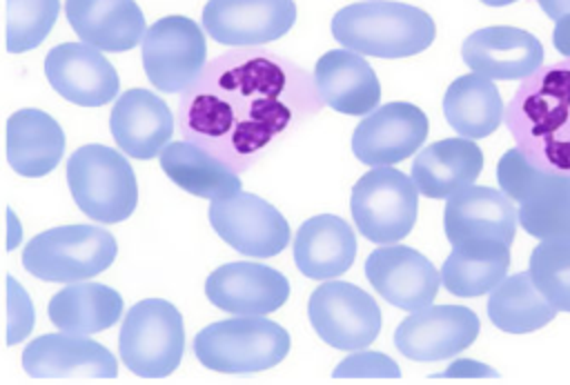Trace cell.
Wrapping results in <instances>:
<instances>
[{
    "label": "cell",
    "instance_id": "obj_1",
    "mask_svg": "<svg viewBox=\"0 0 570 385\" xmlns=\"http://www.w3.org/2000/svg\"><path fill=\"white\" fill-rule=\"evenodd\" d=\"M323 105L316 78L296 62L261 47H236L207 62L180 93L178 131L243 174Z\"/></svg>",
    "mask_w": 570,
    "mask_h": 385
},
{
    "label": "cell",
    "instance_id": "obj_2",
    "mask_svg": "<svg viewBox=\"0 0 570 385\" xmlns=\"http://www.w3.org/2000/svg\"><path fill=\"white\" fill-rule=\"evenodd\" d=\"M503 120L534 165L570 174V58L543 65L521 80Z\"/></svg>",
    "mask_w": 570,
    "mask_h": 385
},
{
    "label": "cell",
    "instance_id": "obj_3",
    "mask_svg": "<svg viewBox=\"0 0 570 385\" xmlns=\"http://www.w3.org/2000/svg\"><path fill=\"white\" fill-rule=\"evenodd\" d=\"M332 36L361 56L410 58L434 42L436 27L419 7L370 0L338 9L332 18Z\"/></svg>",
    "mask_w": 570,
    "mask_h": 385
},
{
    "label": "cell",
    "instance_id": "obj_4",
    "mask_svg": "<svg viewBox=\"0 0 570 385\" xmlns=\"http://www.w3.org/2000/svg\"><path fill=\"white\" fill-rule=\"evenodd\" d=\"M289 352V334L265 316H238L203 327L194 354L207 369L252 374L278 365Z\"/></svg>",
    "mask_w": 570,
    "mask_h": 385
},
{
    "label": "cell",
    "instance_id": "obj_5",
    "mask_svg": "<svg viewBox=\"0 0 570 385\" xmlns=\"http://www.w3.org/2000/svg\"><path fill=\"white\" fill-rule=\"evenodd\" d=\"M67 185L78 209L98 223H122L138 203L131 165L107 145L78 147L67 160Z\"/></svg>",
    "mask_w": 570,
    "mask_h": 385
},
{
    "label": "cell",
    "instance_id": "obj_6",
    "mask_svg": "<svg viewBox=\"0 0 570 385\" xmlns=\"http://www.w3.org/2000/svg\"><path fill=\"white\" fill-rule=\"evenodd\" d=\"M116 238L94 225H60L36 234L24 251V269L49 283L89 280L105 272L116 258Z\"/></svg>",
    "mask_w": 570,
    "mask_h": 385
},
{
    "label": "cell",
    "instance_id": "obj_7",
    "mask_svg": "<svg viewBox=\"0 0 570 385\" xmlns=\"http://www.w3.org/2000/svg\"><path fill=\"white\" fill-rule=\"evenodd\" d=\"M120 358L142 378L169 376L183 358L185 329L180 312L163 298H145L125 314L118 336Z\"/></svg>",
    "mask_w": 570,
    "mask_h": 385
},
{
    "label": "cell",
    "instance_id": "obj_8",
    "mask_svg": "<svg viewBox=\"0 0 570 385\" xmlns=\"http://www.w3.org/2000/svg\"><path fill=\"white\" fill-rule=\"evenodd\" d=\"M419 209V189L410 176L385 165L372 167L352 187L350 211L358 234L376 245L405 238Z\"/></svg>",
    "mask_w": 570,
    "mask_h": 385
},
{
    "label": "cell",
    "instance_id": "obj_9",
    "mask_svg": "<svg viewBox=\"0 0 570 385\" xmlns=\"http://www.w3.org/2000/svg\"><path fill=\"white\" fill-rule=\"evenodd\" d=\"M140 56L145 73L158 91L183 93L205 69V33L187 16H165L147 29Z\"/></svg>",
    "mask_w": 570,
    "mask_h": 385
},
{
    "label": "cell",
    "instance_id": "obj_10",
    "mask_svg": "<svg viewBox=\"0 0 570 385\" xmlns=\"http://www.w3.org/2000/svg\"><path fill=\"white\" fill-rule=\"evenodd\" d=\"M307 316L318 338L343 352L365 349L381 332L376 300L345 280L318 285L309 296Z\"/></svg>",
    "mask_w": 570,
    "mask_h": 385
},
{
    "label": "cell",
    "instance_id": "obj_11",
    "mask_svg": "<svg viewBox=\"0 0 570 385\" xmlns=\"http://www.w3.org/2000/svg\"><path fill=\"white\" fill-rule=\"evenodd\" d=\"M209 225L238 254L269 258L281 254L289 243V225L285 216L249 191L212 200Z\"/></svg>",
    "mask_w": 570,
    "mask_h": 385
},
{
    "label": "cell",
    "instance_id": "obj_12",
    "mask_svg": "<svg viewBox=\"0 0 570 385\" xmlns=\"http://www.w3.org/2000/svg\"><path fill=\"white\" fill-rule=\"evenodd\" d=\"M479 336V316L463 305H428L412 312L394 332L396 349L419 363L445 361Z\"/></svg>",
    "mask_w": 570,
    "mask_h": 385
},
{
    "label": "cell",
    "instance_id": "obj_13",
    "mask_svg": "<svg viewBox=\"0 0 570 385\" xmlns=\"http://www.w3.org/2000/svg\"><path fill=\"white\" fill-rule=\"evenodd\" d=\"M519 214L514 200L492 187L468 185L452 194L443 209V229L452 247L512 245Z\"/></svg>",
    "mask_w": 570,
    "mask_h": 385
},
{
    "label": "cell",
    "instance_id": "obj_14",
    "mask_svg": "<svg viewBox=\"0 0 570 385\" xmlns=\"http://www.w3.org/2000/svg\"><path fill=\"white\" fill-rule=\"evenodd\" d=\"M428 116L412 102H387L367 113L352 134V151L367 167L410 158L428 138Z\"/></svg>",
    "mask_w": 570,
    "mask_h": 385
},
{
    "label": "cell",
    "instance_id": "obj_15",
    "mask_svg": "<svg viewBox=\"0 0 570 385\" xmlns=\"http://www.w3.org/2000/svg\"><path fill=\"white\" fill-rule=\"evenodd\" d=\"M296 20L294 0H209L203 27L220 45L258 47L285 36Z\"/></svg>",
    "mask_w": 570,
    "mask_h": 385
},
{
    "label": "cell",
    "instance_id": "obj_16",
    "mask_svg": "<svg viewBox=\"0 0 570 385\" xmlns=\"http://www.w3.org/2000/svg\"><path fill=\"white\" fill-rule=\"evenodd\" d=\"M22 367L40 381H89L114 378L118 365L114 354L80 334H42L22 352Z\"/></svg>",
    "mask_w": 570,
    "mask_h": 385
},
{
    "label": "cell",
    "instance_id": "obj_17",
    "mask_svg": "<svg viewBox=\"0 0 570 385\" xmlns=\"http://www.w3.org/2000/svg\"><path fill=\"white\" fill-rule=\"evenodd\" d=\"M45 76L53 91L78 107H102L120 89L114 65L87 42H62L45 58Z\"/></svg>",
    "mask_w": 570,
    "mask_h": 385
},
{
    "label": "cell",
    "instance_id": "obj_18",
    "mask_svg": "<svg viewBox=\"0 0 570 385\" xmlns=\"http://www.w3.org/2000/svg\"><path fill=\"white\" fill-rule=\"evenodd\" d=\"M205 296L212 305L236 316H265L285 305L289 280L274 267L261 263H227L205 280Z\"/></svg>",
    "mask_w": 570,
    "mask_h": 385
},
{
    "label": "cell",
    "instance_id": "obj_19",
    "mask_svg": "<svg viewBox=\"0 0 570 385\" xmlns=\"http://www.w3.org/2000/svg\"><path fill=\"white\" fill-rule=\"evenodd\" d=\"M365 276L390 305L405 312L432 305L441 285L432 260L405 245L374 249L365 260Z\"/></svg>",
    "mask_w": 570,
    "mask_h": 385
},
{
    "label": "cell",
    "instance_id": "obj_20",
    "mask_svg": "<svg viewBox=\"0 0 570 385\" xmlns=\"http://www.w3.org/2000/svg\"><path fill=\"white\" fill-rule=\"evenodd\" d=\"M543 45L519 27H483L461 45L463 62L490 80H525L543 65Z\"/></svg>",
    "mask_w": 570,
    "mask_h": 385
},
{
    "label": "cell",
    "instance_id": "obj_21",
    "mask_svg": "<svg viewBox=\"0 0 570 385\" xmlns=\"http://www.w3.org/2000/svg\"><path fill=\"white\" fill-rule=\"evenodd\" d=\"M116 145L136 160L160 156L174 134V116L160 96L147 89L125 91L109 116Z\"/></svg>",
    "mask_w": 570,
    "mask_h": 385
},
{
    "label": "cell",
    "instance_id": "obj_22",
    "mask_svg": "<svg viewBox=\"0 0 570 385\" xmlns=\"http://www.w3.org/2000/svg\"><path fill=\"white\" fill-rule=\"evenodd\" d=\"M314 78L323 102L345 116L372 113L381 102V85L367 60L352 49H332L316 60Z\"/></svg>",
    "mask_w": 570,
    "mask_h": 385
},
{
    "label": "cell",
    "instance_id": "obj_23",
    "mask_svg": "<svg viewBox=\"0 0 570 385\" xmlns=\"http://www.w3.org/2000/svg\"><path fill=\"white\" fill-rule=\"evenodd\" d=\"M65 13L76 36L100 51H129L147 33L134 0H65Z\"/></svg>",
    "mask_w": 570,
    "mask_h": 385
},
{
    "label": "cell",
    "instance_id": "obj_24",
    "mask_svg": "<svg viewBox=\"0 0 570 385\" xmlns=\"http://www.w3.org/2000/svg\"><path fill=\"white\" fill-rule=\"evenodd\" d=\"M483 169L481 147L470 138H445L423 147L412 162L419 194L441 200L472 185Z\"/></svg>",
    "mask_w": 570,
    "mask_h": 385
},
{
    "label": "cell",
    "instance_id": "obj_25",
    "mask_svg": "<svg viewBox=\"0 0 570 385\" xmlns=\"http://www.w3.org/2000/svg\"><path fill=\"white\" fill-rule=\"evenodd\" d=\"M354 258L356 236L352 227L334 214L312 216L294 236V263L307 278H336L352 267Z\"/></svg>",
    "mask_w": 570,
    "mask_h": 385
},
{
    "label": "cell",
    "instance_id": "obj_26",
    "mask_svg": "<svg viewBox=\"0 0 570 385\" xmlns=\"http://www.w3.org/2000/svg\"><path fill=\"white\" fill-rule=\"evenodd\" d=\"M65 151L58 120L42 109H18L7 120V160L24 178H40L56 169Z\"/></svg>",
    "mask_w": 570,
    "mask_h": 385
},
{
    "label": "cell",
    "instance_id": "obj_27",
    "mask_svg": "<svg viewBox=\"0 0 570 385\" xmlns=\"http://www.w3.org/2000/svg\"><path fill=\"white\" fill-rule=\"evenodd\" d=\"M158 160L167 178L191 196L220 200L240 191L238 174L189 140L167 142Z\"/></svg>",
    "mask_w": 570,
    "mask_h": 385
},
{
    "label": "cell",
    "instance_id": "obj_28",
    "mask_svg": "<svg viewBox=\"0 0 570 385\" xmlns=\"http://www.w3.org/2000/svg\"><path fill=\"white\" fill-rule=\"evenodd\" d=\"M47 314L60 332L89 336L120 320L122 298L116 289L100 283H67V287L51 296Z\"/></svg>",
    "mask_w": 570,
    "mask_h": 385
},
{
    "label": "cell",
    "instance_id": "obj_29",
    "mask_svg": "<svg viewBox=\"0 0 570 385\" xmlns=\"http://www.w3.org/2000/svg\"><path fill=\"white\" fill-rule=\"evenodd\" d=\"M448 125L463 138H485L505 118V107L494 82L481 73H465L450 82L443 96Z\"/></svg>",
    "mask_w": 570,
    "mask_h": 385
},
{
    "label": "cell",
    "instance_id": "obj_30",
    "mask_svg": "<svg viewBox=\"0 0 570 385\" xmlns=\"http://www.w3.org/2000/svg\"><path fill=\"white\" fill-rule=\"evenodd\" d=\"M557 307L539 292L530 269L503 278L488 298V316L494 327L508 334H528L546 327Z\"/></svg>",
    "mask_w": 570,
    "mask_h": 385
},
{
    "label": "cell",
    "instance_id": "obj_31",
    "mask_svg": "<svg viewBox=\"0 0 570 385\" xmlns=\"http://www.w3.org/2000/svg\"><path fill=\"white\" fill-rule=\"evenodd\" d=\"M510 245L490 243L472 247H452L441 267L443 287L461 298H474L492 292L508 274Z\"/></svg>",
    "mask_w": 570,
    "mask_h": 385
},
{
    "label": "cell",
    "instance_id": "obj_32",
    "mask_svg": "<svg viewBox=\"0 0 570 385\" xmlns=\"http://www.w3.org/2000/svg\"><path fill=\"white\" fill-rule=\"evenodd\" d=\"M501 191L519 205H534L570 191V174L534 165L519 147L508 149L497 165Z\"/></svg>",
    "mask_w": 570,
    "mask_h": 385
},
{
    "label": "cell",
    "instance_id": "obj_33",
    "mask_svg": "<svg viewBox=\"0 0 570 385\" xmlns=\"http://www.w3.org/2000/svg\"><path fill=\"white\" fill-rule=\"evenodd\" d=\"M60 0H7L4 36L9 53L36 49L58 20Z\"/></svg>",
    "mask_w": 570,
    "mask_h": 385
},
{
    "label": "cell",
    "instance_id": "obj_34",
    "mask_svg": "<svg viewBox=\"0 0 570 385\" xmlns=\"http://www.w3.org/2000/svg\"><path fill=\"white\" fill-rule=\"evenodd\" d=\"M530 274L559 312H570V238L541 240L530 254Z\"/></svg>",
    "mask_w": 570,
    "mask_h": 385
},
{
    "label": "cell",
    "instance_id": "obj_35",
    "mask_svg": "<svg viewBox=\"0 0 570 385\" xmlns=\"http://www.w3.org/2000/svg\"><path fill=\"white\" fill-rule=\"evenodd\" d=\"M519 225L539 240L570 238V191L534 205H519Z\"/></svg>",
    "mask_w": 570,
    "mask_h": 385
},
{
    "label": "cell",
    "instance_id": "obj_36",
    "mask_svg": "<svg viewBox=\"0 0 570 385\" xmlns=\"http://www.w3.org/2000/svg\"><path fill=\"white\" fill-rule=\"evenodd\" d=\"M332 376L334 378H399L401 367L383 352L356 349L334 367Z\"/></svg>",
    "mask_w": 570,
    "mask_h": 385
},
{
    "label": "cell",
    "instance_id": "obj_37",
    "mask_svg": "<svg viewBox=\"0 0 570 385\" xmlns=\"http://www.w3.org/2000/svg\"><path fill=\"white\" fill-rule=\"evenodd\" d=\"M36 323V312L24 287L7 276V345H16L24 340Z\"/></svg>",
    "mask_w": 570,
    "mask_h": 385
},
{
    "label": "cell",
    "instance_id": "obj_38",
    "mask_svg": "<svg viewBox=\"0 0 570 385\" xmlns=\"http://www.w3.org/2000/svg\"><path fill=\"white\" fill-rule=\"evenodd\" d=\"M552 45L561 56L570 58V13L557 20L552 31Z\"/></svg>",
    "mask_w": 570,
    "mask_h": 385
},
{
    "label": "cell",
    "instance_id": "obj_39",
    "mask_svg": "<svg viewBox=\"0 0 570 385\" xmlns=\"http://www.w3.org/2000/svg\"><path fill=\"white\" fill-rule=\"evenodd\" d=\"M22 240V227H20V220L18 216L13 214L11 207H7V249H16L18 243Z\"/></svg>",
    "mask_w": 570,
    "mask_h": 385
},
{
    "label": "cell",
    "instance_id": "obj_40",
    "mask_svg": "<svg viewBox=\"0 0 570 385\" xmlns=\"http://www.w3.org/2000/svg\"><path fill=\"white\" fill-rule=\"evenodd\" d=\"M537 2L543 9V13L550 16L552 20H559L570 13V0H537Z\"/></svg>",
    "mask_w": 570,
    "mask_h": 385
},
{
    "label": "cell",
    "instance_id": "obj_41",
    "mask_svg": "<svg viewBox=\"0 0 570 385\" xmlns=\"http://www.w3.org/2000/svg\"><path fill=\"white\" fill-rule=\"evenodd\" d=\"M481 2L488 4V7H505V4H512L517 0H481Z\"/></svg>",
    "mask_w": 570,
    "mask_h": 385
}]
</instances>
